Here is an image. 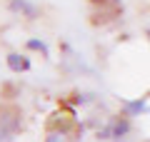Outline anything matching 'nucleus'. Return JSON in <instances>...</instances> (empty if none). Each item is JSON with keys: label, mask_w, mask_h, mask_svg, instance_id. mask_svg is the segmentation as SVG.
Returning a JSON list of instances; mask_svg holds the SVG:
<instances>
[{"label": "nucleus", "mask_w": 150, "mask_h": 142, "mask_svg": "<svg viewBox=\"0 0 150 142\" xmlns=\"http://www.w3.org/2000/svg\"><path fill=\"white\" fill-rule=\"evenodd\" d=\"M128 132H130V117L118 115V117H110V122L98 130V140H123Z\"/></svg>", "instance_id": "f257e3e1"}, {"label": "nucleus", "mask_w": 150, "mask_h": 142, "mask_svg": "<svg viewBox=\"0 0 150 142\" xmlns=\"http://www.w3.org/2000/svg\"><path fill=\"white\" fill-rule=\"evenodd\" d=\"M20 132V115L18 112H0V142H13Z\"/></svg>", "instance_id": "f03ea898"}, {"label": "nucleus", "mask_w": 150, "mask_h": 142, "mask_svg": "<svg viewBox=\"0 0 150 142\" xmlns=\"http://www.w3.org/2000/svg\"><path fill=\"white\" fill-rule=\"evenodd\" d=\"M8 8H10L13 13H18V15H23V18H30V20L38 18V13H40L38 5H33L30 0H10V5H8Z\"/></svg>", "instance_id": "7ed1b4c3"}, {"label": "nucleus", "mask_w": 150, "mask_h": 142, "mask_svg": "<svg viewBox=\"0 0 150 142\" xmlns=\"http://www.w3.org/2000/svg\"><path fill=\"white\" fill-rule=\"evenodd\" d=\"M5 63H8V67H10V72H25V70H30V60L25 58V55H20V53H10L5 58Z\"/></svg>", "instance_id": "20e7f679"}, {"label": "nucleus", "mask_w": 150, "mask_h": 142, "mask_svg": "<svg viewBox=\"0 0 150 142\" xmlns=\"http://www.w3.org/2000/svg\"><path fill=\"white\" fill-rule=\"evenodd\" d=\"M148 110H150V107H148V100H145V97L123 102V112H125L128 117H138V115H143V112H148Z\"/></svg>", "instance_id": "39448f33"}, {"label": "nucleus", "mask_w": 150, "mask_h": 142, "mask_svg": "<svg viewBox=\"0 0 150 142\" xmlns=\"http://www.w3.org/2000/svg\"><path fill=\"white\" fill-rule=\"evenodd\" d=\"M25 45H28V50H35V53H40L43 58H48V55H50V50H48V45H45V40H38V37H30V40H28Z\"/></svg>", "instance_id": "423d86ee"}, {"label": "nucleus", "mask_w": 150, "mask_h": 142, "mask_svg": "<svg viewBox=\"0 0 150 142\" xmlns=\"http://www.w3.org/2000/svg\"><path fill=\"white\" fill-rule=\"evenodd\" d=\"M45 142H68V130H50Z\"/></svg>", "instance_id": "0eeeda50"}, {"label": "nucleus", "mask_w": 150, "mask_h": 142, "mask_svg": "<svg viewBox=\"0 0 150 142\" xmlns=\"http://www.w3.org/2000/svg\"><path fill=\"white\" fill-rule=\"evenodd\" d=\"M145 35H148V40H150V30H148V32H145Z\"/></svg>", "instance_id": "6e6552de"}]
</instances>
